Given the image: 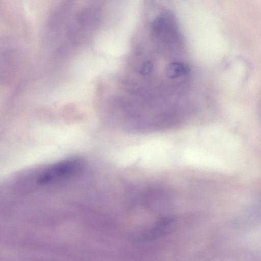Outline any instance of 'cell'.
<instances>
[{
	"label": "cell",
	"instance_id": "obj_1",
	"mask_svg": "<svg viewBox=\"0 0 261 261\" xmlns=\"http://www.w3.org/2000/svg\"><path fill=\"white\" fill-rule=\"evenodd\" d=\"M177 218L173 216L164 217L158 220L145 232L135 237L137 242L152 241L172 232L176 228Z\"/></svg>",
	"mask_w": 261,
	"mask_h": 261
},
{
	"label": "cell",
	"instance_id": "obj_2",
	"mask_svg": "<svg viewBox=\"0 0 261 261\" xmlns=\"http://www.w3.org/2000/svg\"><path fill=\"white\" fill-rule=\"evenodd\" d=\"M165 194L162 191H151L145 198V203L150 208H156L166 199Z\"/></svg>",
	"mask_w": 261,
	"mask_h": 261
},
{
	"label": "cell",
	"instance_id": "obj_3",
	"mask_svg": "<svg viewBox=\"0 0 261 261\" xmlns=\"http://www.w3.org/2000/svg\"><path fill=\"white\" fill-rule=\"evenodd\" d=\"M258 116L260 118V120H261V98L259 100V102L258 104Z\"/></svg>",
	"mask_w": 261,
	"mask_h": 261
}]
</instances>
